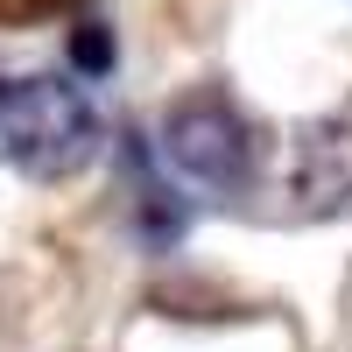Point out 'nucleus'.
<instances>
[{
    "label": "nucleus",
    "instance_id": "nucleus-1",
    "mask_svg": "<svg viewBox=\"0 0 352 352\" xmlns=\"http://www.w3.org/2000/svg\"><path fill=\"white\" fill-rule=\"evenodd\" d=\"M99 106L85 99L78 78H14L0 85V155L36 184H64L99 155Z\"/></svg>",
    "mask_w": 352,
    "mask_h": 352
},
{
    "label": "nucleus",
    "instance_id": "nucleus-4",
    "mask_svg": "<svg viewBox=\"0 0 352 352\" xmlns=\"http://www.w3.org/2000/svg\"><path fill=\"white\" fill-rule=\"evenodd\" d=\"M71 56H78V71H92V78H99V71H113V36H106L99 21H85L78 36H71Z\"/></svg>",
    "mask_w": 352,
    "mask_h": 352
},
{
    "label": "nucleus",
    "instance_id": "nucleus-3",
    "mask_svg": "<svg viewBox=\"0 0 352 352\" xmlns=\"http://www.w3.org/2000/svg\"><path fill=\"white\" fill-rule=\"evenodd\" d=\"M296 197L310 204V212H331V204H345L352 197V127L345 120H317V127H303V141H296Z\"/></svg>",
    "mask_w": 352,
    "mask_h": 352
},
{
    "label": "nucleus",
    "instance_id": "nucleus-2",
    "mask_svg": "<svg viewBox=\"0 0 352 352\" xmlns=\"http://www.w3.org/2000/svg\"><path fill=\"white\" fill-rule=\"evenodd\" d=\"M162 155L204 190H240L254 176V127L240 120V106L219 92H190L169 106L162 120Z\"/></svg>",
    "mask_w": 352,
    "mask_h": 352
}]
</instances>
